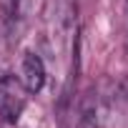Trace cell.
Listing matches in <instances>:
<instances>
[{
	"mask_svg": "<svg viewBox=\"0 0 128 128\" xmlns=\"http://www.w3.org/2000/svg\"><path fill=\"white\" fill-rule=\"evenodd\" d=\"M20 5L23 0H0V13H3L5 23H15L20 18Z\"/></svg>",
	"mask_w": 128,
	"mask_h": 128,
	"instance_id": "obj_4",
	"label": "cell"
},
{
	"mask_svg": "<svg viewBox=\"0 0 128 128\" xmlns=\"http://www.w3.org/2000/svg\"><path fill=\"white\" fill-rule=\"evenodd\" d=\"M45 15L58 35L68 38L76 25V0H45Z\"/></svg>",
	"mask_w": 128,
	"mask_h": 128,
	"instance_id": "obj_2",
	"label": "cell"
},
{
	"mask_svg": "<svg viewBox=\"0 0 128 128\" xmlns=\"http://www.w3.org/2000/svg\"><path fill=\"white\" fill-rule=\"evenodd\" d=\"M28 90L23 80L15 73H3L0 76V118L8 126H15L28 106Z\"/></svg>",
	"mask_w": 128,
	"mask_h": 128,
	"instance_id": "obj_1",
	"label": "cell"
},
{
	"mask_svg": "<svg viewBox=\"0 0 128 128\" xmlns=\"http://www.w3.org/2000/svg\"><path fill=\"white\" fill-rule=\"evenodd\" d=\"M126 28H128V0H126Z\"/></svg>",
	"mask_w": 128,
	"mask_h": 128,
	"instance_id": "obj_5",
	"label": "cell"
},
{
	"mask_svg": "<svg viewBox=\"0 0 128 128\" xmlns=\"http://www.w3.org/2000/svg\"><path fill=\"white\" fill-rule=\"evenodd\" d=\"M45 63L43 58L35 53V50H25L23 53V60H20V80L25 86L28 93H40L43 86H45Z\"/></svg>",
	"mask_w": 128,
	"mask_h": 128,
	"instance_id": "obj_3",
	"label": "cell"
}]
</instances>
